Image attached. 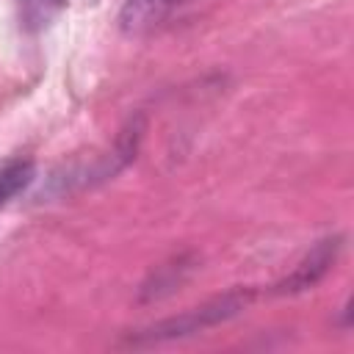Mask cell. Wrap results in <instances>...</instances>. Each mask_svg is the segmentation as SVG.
Masks as SVG:
<instances>
[{"mask_svg":"<svg viewBox=\"0 0 354 354\" xmlns=\"http://www.w3.org/2000/svg\"><path fill=\"white\" fill-rule=\"evenodd\" d=\"M252 301V290H232L227 296H218L202 307H194L188 310L185 315L180 318H169L158 326H152L147 332V340H163V337H177V335H188V332H196V329H205V326H213L218 321H227L230 315H235L238 310H243L246 304Z\"/></svg>","mask_w":354,"mask_h":354,"instance_id":"6da1fadb","label":"cell"},{"mask_svg":"<svg viewBox=\"0 0 354 354\" xmlns=\"http://www.w3.org/2000/svg\"><path fill=\"white\" fill-rule=\"evenodd\" d=\"M19 25L28 33H41L64 11L66 0H19Z\"/></svg>","mask_w":354,"mask_h":354,"instance_id":"5b68a950","label":"cell"},{"mask_svg":"<svg viewBox=\"0 0 354 354\" xmlns=\"http://www.w3.org/2000/svg\"><path fill=\"white\" fill-rule=\"evenodd\" d=\"M337 252H340V238H324V241H318V243L304 254V260L290 271V277H285V279L277 285V290H279V293H299V290L313 288V285L329 271V266L335 263Z\"/></svg>","mask_w":354,"mask_h":354,"instance_id":"7a4b0ae2","label":"cell"},{"mask_svg":"<svg viewBox=\"0 0 354 354\" xmlns=\"http://www.w3.org/2000/svg\"><path fill=\"white\" fill-rule=\"evenodd\" d=\"M33 180V160L28 158H8L0 163V210L30 185Z\"/></svg>","mask_w":354,"mask_h":354,"instance_id":"277c9868","label":"cell"},{"mask_svg":"<svg viewBox=\"0 0 354 354\" xmlns=\"http://www.w3.org/2000/svg\"><path fill=\"white\" fill-rule=\"evenodd\" d=\"M194 0H124L119 11V25L124 33H147L169 22L183 6Z\"/></svg>","mask_w":354,"mask_h":354,"instance_id":"3957f363","label":"cell"}]
</instances>
